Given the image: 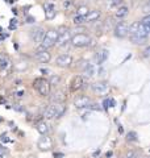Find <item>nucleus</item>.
<instances>
[{
  "label": "nucleus",
  "mask_w": 150,
  "mask_h": 158,
  "mask_svg": "<svg viewBox=\"0 0 150 158\" xmlns=\"http://www.w3.org/2000/svg\"><path fill=\"white\" fill-rule=\"evenodd\" d=\"M57 40H58V32L56 31V29H50V31H48L46 33H45L42 41L40 42V46L37 49V53L38 52L48 50V49L53 48L57 44Z\"/></svg>",
  "instance_id": "nucleus-1"
},
{
  "label": "nucleus",
  "mask_w": 150,
  "mask_h": 158,
  "mask_svg": "<svg viewBox=\"0 0 150 158\" xmlns=\"http://www.w3.org/2000/svg\"><path fill=\"white\" fill-rule=\"evenodd\" d=\"M13 63L11 61V58L6 54H0V77L7 78L12 71Z\"/></svg>",
  "instance_id": "nucleus-2"
},
{
  "label": "nucleus",
  "mask_w": 150,
  "mask_h": 158,
  "mask_svg": "<svg viewBox=\"0 0 150 158\" xmlns=\"http://www.w3.org/2000/svg\"><path fill=\"white\" fill-rule=\"evenodd\" d=\"M70 42L77 48H84L91 44V37L84 33H77V34H74V36H71V41Z\"/></svg>",
  "instance_id": "nucleus-3"
},
{
  "label": "nucleus",
  "mask_w": 150,
  "mask_h": 158,
  "mask_svg": "<svg viewBox=\"0 0 150 158\" xmlns=\"http://www.w3.org/2000/svg\"><path fill=\"white\" fill-rule=\"evenodd\" d=\"M34 88L40 92V95L41 96H49L50 95V86L49 85V82L46 81V79H44V78H37L36 81H34Z\"/></svg>",
  "instance_id": "nucleus-4"
},
{
  "label": "nucleus",
  "mask_w": 150,
  "mask_h": 158,
  "mask_svg": "<svg viewBox=\"0 0 150 158\" xmlns=\"http://www.w3.org/2000/svg\"><path fill=\"white\" fill-rule=\"evenodd\" d=\"M58 32V40H57V45L59 46H63V45H66L67 42L71 41V33H70V31L66 28H61Z\"/></svg>",
  "instance_id": "nucleus-5"
},
{
  "label": "nucleus",
  "mask_w": 150,
  "mask_h": 158,
  "mask_svg": "<svg viewBox=\"0 0 150 158\" xmlns=\"http://www.w3.org/2000/svg\"><path fill=\"white\" fill-rule=\"evenodd\" d=\"M113 33H115V37L117 38H125L128 36V24L125 21H120L115 25L113 29Z\"/></svg>",
  "instance_id": "nucleus-6"
},
{
  "label": "nucleus",
  "mask_w": 150,
  "mask_h": 158,
  "mask_svg": "<svg viewBox=\"0 0 150 158\" xmlns=\"http://www.w3.org/2000/svg\"><path fill=\"white\" fill-rule=\"evenodd\" d=\"M71 63H73V57L70 56V54H61V56H58L56 59V65L62 69L70 67Z\"/></svg>",
  "instance_id": "nucleus-7"
},
{
  "label": "nucleus",
  "mask_w": 150,
  "mask_h": 158,
  "mask_svg": "<svg viewBox=\"0 0 150 158\" xmlns=\"http://www.w3.org/2000/svg\"><path fill=\"white\" fill-rule=\"evenodd\" d=\"M44 36H45V31L42 28H40V27L33 28V29L29 31V37H31V40L33 42H41Z\"/></svg>",
  "instance_id": "nucleus-8"
},
{
  "label": "nucleus",
  "mask_w": 150,
  "mask_h": 158,
  "mask_svg": "<svg viewBox=\"0 0 150 158\" xmlns=\"http://www.w3.org/2000/svg\"><path fill=\"white\" fill-rule=\"evenodd\" d=\"M91 99H90L88 96L86 95H81L78 96L77 99L74 100V106L78 108V110H82V108H88V106L91 104Z\"/></svg>",
  "instance_id": "nucleus-9"
},
{
  "label": "nucleus",
  "mask_w": 150,
  "mask_h": 158,
  "mask_svg": "<svg viewBox=\"0 0 150 158\" xmlns=\"http://www.w3.org/2000/svg\"><path fill=\"white\" fill-rule=\"evenodd\" d=\"M37 146L40 148V150H50V148H53V141L48 135L42 136L37 141Z\"/></svg>",
  "instance_id": "nucleus-10"
},
{
  "label": "nucleus",
  "mask_w": 150,
  "mask_h": 158,
  "mask_svg": "<svg viewBox=\"0 0 150 158\" xmlns=\"http://www.w3.org/2000/svg\"><path fill=\"white\" fill-rule=\"evenodd\" d=\"M83 85H84V78L82 75H77V77L73 78L71 83H70V90H71L73 92L79 91L83 87Z\"/></svg>",
  "instance_id": "nucleus-11"
},
{
  "label": "nucleus",
  "mask_w": 150,
  "mask_h": 158,
  "mask_svg": "<svg viewBox=\"0 0 150 158\" xmlns=\"http://www.w3.org/2000/svg\"><path fill=\"white\" fill-rule=\"evenodd\" d=\"M92 91L95 94H99V95H103V94L108 92V83L106 82H96L92 85Z\"/></svg>",
  "instance_id": "nucleus-12"
},
{
  "label": "nucleus",
  "mask_w": 150,
  "mask_h": 158,
  "mask_svg": "<svg viewBox=\"0 0 150 158\" xmlns=\"http://www.w3.org/2000/svg\"><path fill=\"white\" fill-rule=\"evenodd\" d=\"M108 56H109V50H108V49H102V50H99L96 53V56H95L96 63H98V65H103V63L108 59Z\"/></svg>",
  "instance_id": "nucleus-13"
},
{
  "label": "nucleus",
  "mask_w": 150,
  "mask_h": 158,
  "mask_svg": "<svg viewBox=\"0 0 150 158\" xmlns=\"http://www.w3.org/2000/svg\"><path fill=\"white\" fill-rule=\"evenodd\" d=\"M54 118H59L63 116V113L66 112V104L65 103H54Z\"/></svg>",
  "instance_id": "nucleus-14"
},
{
  "label": "nucleus",
  "mask_w": 150,
  "mask_h": 158,
  "mask_svg": "<svg viewBox=\"0 0 150 158\" xmlns=\"http://www.w3.org/2000/svg\"><path fill=\"white\" fill-rule=\"evenodd\" d=\"M45 17H46L48 20H53L54 17H56L57 15V11H56V7H54V4L49 3V4H45Z\"/></svg>",
  "instance_id": "nucleus-15"
},
{
  "label": "nucleus",
  "mask_w": 150,
  "mask_h": 158,
  "mask_svg": "<svg viewBox=\"0 0 150 158\" xmlns=\"http://www.w3.org/2000/svg\"><path fill=\"white\" fill-rule=\"evenodd\" d=\"M52 102L53 103H65L66 102V92L62 91V90L56 91L52 95Z\"/></svg>",
  "instance_id": "nucleus-16"
},
{
  "label": "nucleus",
  "mask_w": 150,
  "mask_h": 158,
  "mask_svg": "<svg viewBox=\"0 0 150 158\" xmlns=\"http://www.w3.org/2000/svg\"><path fill=\"white\" fill-rule=\"evenodd\" d=\"M37 61L41 62V63H49L50 59H52V54H50L48 50H44V52H38L37 53Z\"/></svg>",
  "instance_id": "nucleus-17"
},
{
  "label": "nucleus",
  "mask_w": 150,
  "mask_h": 158,
  "mask_svg": "<svg viewBox=\"0 0 150 158\" xmlns=\"http://www.w3.org/2000/svg\"><path fill=\"white\" fill-rule=\"evenodd\" d=\"M36 129L41 133L42 136H46L49 133V125L45 123V120H40L36 123Z\"/></svg>",
  "instance_id": "nucleus-18"
},
{
  "label": "nucleus",
  "mask_w": 150,
  "mask_h": 158,
  "mask_svg": "<svg viewBox=\"0 0 150 158\" xmlns=\"http://www.w3.org/2000/svg\"><path fill=\"white\" fill-rule=\"evenodd\" d=\"M100 19V12L96 9H92V11H88L87 16H86V23H92V21H98Z\"/></svg>",
  "instance_id": "nucleus-19"
},
{
  "label": "nucleus",
  "mask_w": 150,
  "mask_h": 158,
  "mask_svg": "<svg viewBox=\"0 0 150 158\" xmlns=\"http://www.w3.org/2000/svg\"><path fill=\"white\" fill-rule=\"evenodd\" d=\"M84 74H86V77H88V78L94 77L95 74H96V66H95L94 63H87V65L84 66Z\"/></svg>",
  "instance_id": "nucleus-20"
},
{
  "label": "nucleus",
  "mask_w": 150,
  "mask_h": 158,
  "mask_svg": "<svg viewBox=\"0 0 150 158\" xmlns=\"http://www.w3.org/2000/svg\"><path fill=\"white\" fill-rule=\"evenodd\" d=\"M128 13H129V8H128L127 6H121V7H119V8H117L116 16H117L119 19H123V17L127 16Z\"/></svg>",
  "instance_id": "nucleus-21"
},
{
  "label": "nucleus",
  "mask_w": 150,
  "mask_h": 158,
  "mask_svg": "<svg viewBox=\"0 0 150 158\" xmlns=\"http://www.w3.org/2000/svg\"><path fill=\"white\" fill-rule=\"evenodd\" d=\"M44 116H45V118H48V120H52V118H54V107L49 106L48 108H45Z\"/></svg>",
  "instance_id": "nucleus-22"
},
{
  "label": "nucleus",
  "mask_w": 150,
  "mask_h": 158,
  "mask_svg": "<svg viewBox=\"0 0 150 158\" xmlns=\"http://www.w3.org/2000/svg\"><path fill=\"white\" fill-rule=\"evenodd\" d=\"M48 82H49L50 86H57V85H59V82H61V77L59 75H52Z\"/></svg>",
  "instance_id": "nucleus-23"
},
{
  "label": "nucleus",
  "mask_w": 150,
  "mask_h": 158,
  "mask_svg": "<svg viewBox=\"0 0 150 158\" xmlns=\"http://www.w3.org/2000/svg\"><path fill=\"white\" fill-rule=\"evenodd\" d=\"M73 23L75 24L77 27H79V25H82V24H84L86 23V17H83V16H75L74 19H73Z\"/></svg>",
  "instance_id": "nucleus-24"
},
{
  "label": "nucleus",
  "mask_w": 150,
  "mask_h": 158,
  "mask_svg": "<svg viewBox=\"0 0 150 158\" xmlns=\"http://www.w3.org/2000/svg\"><path fill=\"white\" fill-rule=\"evenodd\" d=\"M90 9L86 7V6H82V7H79L78 8V11H77V15L78 16H83V17H86L87 16V13H88Z\"/></svg>",
  "instance_id": "nucleus-25"
},
{
  "label": "nucleus",
  "mask_w": 150,
  "mask_h": 158,
  "mask_svg": "<svg viewBox=\"0 0 150 158\" xmlns=\"http://www.w3.org/2000/svg\"><path fill=\"white\" fill-rule=\"evenodd\" d=\"M131 40H132L134 44H137V45H144V44L146 42V40L140 38V37H137V36H131Z\"/></svg>",
  "instance_id": "nucleus-26"
},
{
  "label": "nucleus",
  "mask_w": 150,
  "mask_h": 158,
  "mask_svg": "<svg viewBox=\"0 0 150 158\" xmlns=\"http://www.w3.org/2000/svg\"><path fill=\"white\" fill-rule=\"evenodd\" d=\"M15 67H16V70H19V71H23V70H27L28 63H27V62H17L16 65H15Z\"/></svg>",
  "instance_id": "nucleus-27"
},
{
  "label": "nucleus",
  "mask_w": 150,
  "mask_h": 158,
  "mask_svg": "<svg viewBox=\"0 0 150 158\" xmlns=\"http://www.w3.org/2000/svg\"><path fill=\"white\" fill-rule=\"evenodd\" d=\"M141 25H144V27H146V28H150V16L148 15V16H145L144 19H142V21L140 23Z\"/></svg>",
  "instance_id": "nucleus-28"
},
{
  "label": "nucleus",
  "mask_w": 150,
  "mask_h": 158,
  "mask_svg": "<svg viewBox=\"0 0 150 158\" xmlns=\"http://www.w3.org/2000/svg\"><path fill=\"white\" fill-rule=\"evenodd\" d=\"M127 140L128 141H136L137 140V133L136 132H129L128 136H127Z\"/></svg>",
  "instance_id": "nucleus-29"
},
{
  "label": "nucleus",
  "mask_w": 150,
  "mask_h": 158,
  "mask_svg": "<svg viewBox=\"0 0 150 158\" xmlns=\"http://www.w3.org/2000/svg\"><path fill=\"white\" fill-rule=\"evenodd\" d=\"M124 158H137V153L134 152V150H129V152L125 153Z\"/></svg>",
  "instance_id": "nucleus-30"
},
{
  "label": "nucleus",
  "mask_w": 150,
  "mask_h": 158,
  "mask_svg": "<svg viewBox=\"0 0 150 158\" xmlns=\"http://www.w3.org/2000/svg\"><path fill=\"white\" fill-rule=\"evenodd\" d=\"M121 3V0H107V4L109 7H116Z\"/></svg>",
  "instance_id": "nucleus-31"
},
{
  "label": "nucleus",
  "mask_w": 150,
  "mask_h": 158,
  "mask_svg": "<svg viewBox=\"0 0 150 158\" xmlns=\"http://www.w3.org/2000/svg\"><path fill=\"white\" fill-rule=\"evenodd\" d=\"M17 27V19H11V23H9V29H16Z\"/></svg>",
  "instance_id": "nucleus-32"
},
{
  "label": "nucleus",
  "mask_w": 150,
  "mask_h": 158,
  "mask_svg": "<svg viewBox=\"0 0 150 158\" xmlns=\"http://www.w3.org/2000/svg\"><path fill=\"white\" fill-rule=\"evenodd\" d=\"M111 107V102H109V99H104L103 100V110H108V108Z\"/></svg>",
  "instance_id": "nucleus-33"
},
{
  "label": "nucleus",
  "mask_w": 150,
  "mask_h": 158,
  "mask_svg": "<svg viewBox=\"0 0 150 158\" xmlns=\"http://www.w3.org/2000/svg\"><path fill=\"white\" fill-rule=\"evenodd\" d=\"M62 6L63 8H70V6H71V0H63V3H62Z\"/></svg>",
  "instance_id": "nucleus-34"
},
{
  "label": "nucleus",
  "mask_w": 150,
  "mask_h": 158,
  "mask_svg": "<svg viewBox=\"0 0 150 158\" xmlns=\"http://www.w3.org/2000/svg\"><path fill=\"white\" fill-rule=\"evenodd\" d=\"M13 108H15V110H16L17 112H23V111H24V107H21V104H15Z\"/></svg>",
  "instance_id": "nucleus-35"
},
{
  "label": "nucleus",
  "mask_w": 150,
  "mask_h": 158,
  "mask_svg": "<svg viewBox=\"0 0 150 158\" xmlns=\"http://www.w3.org/2000/svg\"><path fill=\"white\" fill-rule=\"evenodd\" d=\"M34 21H36V19H34L33 16H27V23L28 24H33Z\"/></svg>",
  "instance_id": "nucleus-36"
},
{
  "label": "nucleus",
  "mask_w": 150,
  "mask_h": 158,
  "mask_svg": "<svg viewBox=\"0 0 150 158\" xmlns=\"http://www.w3.org/2000/svg\"><path fill=\"white\" fill-rule=\"evenodd\" d=\"M24 95H25V91H24V90H20V91L16 92V96H17V98H23Z\"/></svg>",
  "instance_id": "nucleus-37"
},
{
  "label": "nucleus",
  "mask_w": 150,
  "mask_h": 158,
  "mask_svg": "<svg viewBox=\"0 0 150 158\" xmlns=\"http://www.w3.org/2000/svg\"><path fill=\"white\" fill-rule=\"evenodd\" d=\"M149 53H150V48H146L145 49V52H144V57H149Z\"/></svg>",
  "instance_id": "nucleus-38"
},
{
  "label": "nucleus",
  "mask_w": 150,
  "mask_h": 158,
  "mask_svg": "<svg viewBox=\"0 0 150 158\" xmlns=\"http://www.w3.org/2000/svg\"><path fill=\"white\" fill-rule=\"evenodd\" d=\"M40 71H41L42 74H50V70H49V69H40Z\"/></svg>",
  "instance_id": "nucleus-39"
},
{
  "label": "nucleus",
  "mask_w": 150,
  "mask_h": 158,
  "mask_svg": "<svg viewBox=\"0 0 150 158\" xmlns=\"http://www.w3.org/2000/svg\"><path fill=\"white\" fill-rule=\"evenodd\" d=\"M54 158H63V153H54Z\"/></svg>",
  "instance_id": "nucleus-40"
},
{
  "label": "nucleus",
  "mask_w": 150,
  "mask_h": 158,
  "mask_svg": "<svg viewBox=\"0 0 150 158\" xmlns=\"http://www.w3.org/2000/svg\"><path fill=\"white\" fill-rule=\"evenodd\" d=\"M144 12L146 13V16H148V13H149V4H146V6L144 7Z\"/></svg>",
  "instance_id": "nucleus-41"
},
{
  "label": "nucleus",
  "mask_w": 150,
  "mask_h": 158,
  "mask_svg": "<svg viewBox=\"0 0 150 158\" xmlns=\"http://www.w3.org/2000/svg\"><path fill=\"white\" fill-rule=\"evenodd\" d=\"M4 95H6V91H4L3 88H0V99L4 98Z\"/></svg>",
  "instance_id": "nucleus-42"
},
{
  "label": "nucleus",
  "mask_w": 150,
  "mask_h": 158,
  "mask_svg": "<svg viewBox=\"0 0 150 158\" xmlns=\"http://www.w3.org/2000/svg\"><path fill=\"white\" fill-rule=\"evenodd\" d=\"M109 102H111V107L113 108V107H116V102L113 100V99H109Z\"/></svg>",
  "instance_id": "nucleus-43"
},
{
  "label": "nucleus",
  "mask_w": 150,
  "mask_h": 158,
  "mask_svg": "<svg viewBox=\"0 0 150 158\" xmlns=\"http://www.w3.org/2000/svg\"><path fill=\"white\" fill-rule=\"evenodd\" d=\"M75 32H78V33H82L83 31H82V28H78V27H77V28H75Z\"/></svg>",
  "instance_id": "nucleus-44"
},
{
  "label": "nucleus",
  "mask_w": 150,
  "mask_h": 158,
  "mask_svg": "<svg viewBox=\"0 0 150 158\" xmlns=\"http://www.w3.org/2000/svg\"><path fill=\"white\" fill-rule=\"evenodd\" d=\"M99 154H100V150H96V152H95V153H94V157H98Z\"/></svg>",
  "instance_id": "nucleus-45"
},
{
  "label": "nucleus",
  "mask_w": 150,
  "mask_h": 158,
  "mask_svg": "<svg viewBox=\"0 0 150 158\" xmlns=\"http://www.w3.org/2000/svg\"><path fill=\"white\" fill-rule=\"evenodd\" d=\"M107 158H109V157H112V152H107Z\"/></svg>",
  "instance_id": "nucleus-46"
},
{
  "label": "nucleus",
  "mask_w": 150,
  "mask_h": 158,
  "mask_svg": "<svg viewBox=\"0 0 150 158\" xmlns=\"http://www.w3.org/2000/svg\"><path fill=\"white\" fill-rule=\"evenodd\" d=\"M119 132H120V133H123V132H124V129H123V127H121V125H119Z\"/></svg>",
  "instance_id": "nucleus-47"
},
{
  "label": "nucleus",
  "mask_w": 150,
  "mask_h": 158,
  "mask_svg": "<svg viewBox=\"0 0 150 158\" xmlns=\"http://www.w3.org/2000/svg\"><path fill=\"white\" fill-rule=\"evenodd\" d=\"M29 158H36V157H33V156H31V157H29Z\"/></svg>",
  "instance_id": "nucleus-48"
}]
</instances>
